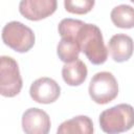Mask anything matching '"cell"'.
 <instances>
[{"mask_svg":"<svg viewBox=\"0 0 134 134\" xmlns=\"http://www.w3.org/2000/svg\"><path fill=\"white\" fill-rule=\"evenodd\" d=\"M75 41L79 43L81 51L94 65L104 64L108 58V49L105 46L100 29L95 24L84 23L80 28Z\"/></svg>","mask_w":134,"mask_h":134,"instance_id":"obj_1","label":"cell"},{"mask_svg":"<svg viewBox=\"0 0 134 134\" xmlns=\"http://www.w3.org/2000/svg\"><path fill=\"white\" fill-rule=\"evenodd\" d=\"M99 126L108 134L129 131L134 126V108L129 104H118L104 110L99 115Z\"/></svg>","mask_w":134,"mask_h":134,"instance_id":"obj_2","label":"cell"},{"mask_svg":"<svg viewBox=\"0 0 134 134\" xmlns=\"http://www.w3.org/2000/svg\"><path fill=\"white\" fill-rule=\"evenodd\" d=\"M2 40L6 46L17 52H27L35 45V34L19 21H10L2 29Z\"/></svg>","mask_w":134,"mask_h":134,"instance_id":"obj_3","label":"cell"},{"mask_svg":"<svg viewBox=\"0 0 134 134\" xmlns=\"http://www.w3.org/2000/svg\"><path fill=\"white\" fill-rule=\"evenodd\" d=\"M88 92L94 103L106 105L116 98L118 94V84L111 72L100 71L92 76Z\"/></svg>","mask_w":134,"mask_h":134,"instance_id":"obj_4","label":"cell"},{"mask_svg":"<svg viewBox=\"0 0 134 134\" xmlns=\"http://www.w3.org/2000/svg\"><path fill=\"white\" fill-rule=\"evenodd\" d=\"M23 86L18 63L7 55L0 58V93L5 97H14Z\"/></svg>","mask_w":134,"mask_h":134,"instance_id":"obj_5","label":"cell"},{"mask_svg":"<svg viewBox=\"0 0 134 134\" xmlns=\"http://www.w3.org/2000/svg\"><path fill=\"white\" fill-rule=\"evenodd\" d=\"M58 7L57 0H21L20 14L30 21H40L51 16Z\"/></svg>","mask_w":134,"mask_h":134,"instance_id":"obj_6","label":"cell"},{"mask_svg":"<svg viewBox=\"0 0 134 134\" xmlns=\"http://www.w3.org/2000/svg\"><path fill=\"white\" fill-rule=\"evenodd\" d=\"M29 94L36 103L51 104L59 98L61 87L50 77H40L30 85Z\"/></svg>","mask_w":134,"mask_h":134,"instance_id":"obj_7","label":"cell"},{"mask_svg":"<svg viewBox=\"0 0 134 134\" xmlns=\"http://www.w3.org/2000/svg\"><path fill=\"white\" fill-rule=\"evenodd\" d=\"M21 124L26 134H47L51 126L49 115L39 108L27 109L22 115Z\"/></svg>","mask_w":134,"mask_h":134,"instance_id":"obj_8","label":"cell"},{"mask_svg":"<svg viewBox=\"0 0 134 134\" xmlns=\"http://www.w3.org/2000/svg\"><path fill=\"white\" fill-rule=\"evenodd\" d=\"M134 51L133 39L125 34H117L111 37L108 42V52L111 58L117 62L122 63L128 61Z\"/></svg>","mask_w":134,"mask_h":134,"instance_id":"obj_9","label":"cell"},{"mask_svg":"<svg viewBox=\"0 0 134 134\" xmlns=\"http://www.w3.org/2000/svg\"><path fill=\"white\" fill-rule=\"evenodd\" d=\"M87 74V66L80 59L71 63H65V65L62 68V77L64 82L69 86L82 85L85 82Z\"/></svg>","mask_w":134,"mask_h":134,"instance_id":"obj_10","label":"cell"},{"mask_svg":"<svg viewBox=\"0 0 134 134\" xmlns=\"http://www.w3.org/2000/svg\"><path fill=\"white\" fill-rule=\"evenodd\" d=\"M93 131L92 120L86 115H79L71 119H67L63 121L57 130L58 134H92Z\"/></svg>","mask_w":134,"mask_h":134,"instance_id":"obj_11","label":"cell"},{"mask_svg":"<svg viewBox=\"0 0 134 134\" xmlns=\"http://www.w3.org/2000/svg\"><path fill=\"white\" fill-rule=\"evenodd\" d=\"M112 23L119 28L130 29L134 27V8L127 4L115 6L110 14Z\"/></svg>","mask_w":134,"mask_h":134,"instance_id":"obj_12","label":"cell"},{"mask_svg":"<svg viewBox=\"0 0 134 134\" xmlns=\"http://www.w3.org/2000/svg\"><path fill=\"white\" fill-rule=\"evenodd\" d=\"M81 48L79 43L71 38H62L57 47L59 59L64 63H71L79 59Z\"/></svg>","mask_w":134,"mask_h":134,"instance_id":"obj_13","label":"cell"},{"mask_svg":"<svg viewBox=\"0 0 134 134\" xmlns=\"http://www.w3.org/2000/svg\"><path fill=\"white\" fill-rule=\"evenodd\" d=\"M83 25H84V22L81 20L66 18L59 23L58 30L62 38H71L75 40V37Z\"/></svg>","mask_w":134,"mask_h":134,"instance_id":"obj_14","label":"cell"},{"mask_svg":"<svg viewBox=\"0 0 134 134\" xmlns=\"http://www.w3.org/2000/svg\"><path fill=\"white\" fill-rule=\"evenodd\" d=\"M95 4V0H64V7L70 14L85 15Z\"/></svg>","mask_w":134,"mask_h":134,"instance_id":"obj_15","label":"cell"},{"mask_svg":"<svg viewBox=\"0 0 134 134\" xmlns=\"http://www.w3.org/2000/svg\"><path fill=\"white\" fill-rule=\"evenodd\" d=\"M130 1H131V2H133V3H134V0H130Z\"/></svg>","mask_w":134,"mask_h":134,"instance_id":"obj_16","label":"cell"}]
</instances>
